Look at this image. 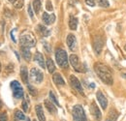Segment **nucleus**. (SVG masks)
<instances>
[{
    "mask_svg": "<svg viewBox=\"0 0 126 121\" xmlns=\"http://www.w3.org/2000/svg\"><path fill=\"white\" fill-rule=\"evenodd\" d=\"M28 14H29V15H30V17H31L32 19H33V16H34V15H33V12H32V8L30 5H28Z\"/></svg>",
    "mask_w": 126,
    "mask_h": 121,
    "instance_id": "35",
    "label": "nucleus"
},
{
    "mask_svg": "<svg viewBox=\"0 0 126 121\" xmlns=\"http://www.w3.org/2000/svg\"><path fill=\"white\" fill-rule=\"evenodd\" d=\"M15 31H16V29H14V30L11 31V33H10V35H11V39H12V41L14 42V43H16V38H15V35H14V33H15Z\"/></svg>",
    "mask_w": 126,
    "mask_h": 121,
    "instance_id": "34",
    "label": "nucleus"
},
{
    "mask_svg": "<svg viewBox=\"0 0 126 121\" xmlns=\"http://www.w3.org/2000/svg\"><path fill=\"white\" fill-rule=\"evenodd\" d=\"M27 87H28V90H29V93L31 94L32 96H35L36 94H37V90L32 86L30 84H27Z\"/></svg>",
    "mask_w": 126,
    "mask_h": 121,
    "instance_id": "29",
    "label": "nucleus"
},
{
    "mask_svg": "<svg viewBox=\"0 0 126 121\" xmlns=\"http://www.w3.org/2000/svg\"><path fill=\"white\" fill-rule=\"evenodd\" d=\"M90 112H91L92 116L94 117L96 120H98V121L101 120V118H102V113H101L100 109L98 108L97 105L95 104V102H92L91 105H90Z\"/></svg>",
    "mask_w": 126,
    "mask_h": 121,
    "instance_id": "9",
    "label": "nucleus"
},
{
    "mask_svg": "<svg viewBox=\"0 0 126 121\" xmlns=\"http://www.w3.org/2000/svg\"><path fill=\"white\" fill-rule=\"evenodd\" d=\"M44 104H45L46 108L48 110V112H50V113H56L57 109L55 108V106H54V105H53V103H52L50 100H45Z\"/></svg>",
    "mask_w": 126,
    "mask_h": 121,
    "instance_id": "16",
    "label": "nucleus"
},
{
    "mask_svg": "<svg viewBox=\"0 0 126 121\" xmlns=\"http://www.w3.org/2000/svg\"><path fill=\"white\" fill-rule=\"evenodd\" d=\"M20 51H21V55L22 57L26 61H29L31 59V52H30V47L27 46H22L20 47Z\"/></svg>",
    "mask_w": 126,
    "mask_h": 121,
    "instance_id": "15",
    "label": "nucleus"
},
{
    "mask_svg": "<svg viewBox=\"0 0 126 121\" xmlns=\"http://www.w3.org/2000/svg\"><path fill=\"white\" fill-rule=\"evenodd\" d=\"M34 61L37 62L41 68L44 69V68L46 67V62H45V60H44V56H43L42 53H40V52H36V53L34 54Z\"/></svg>",
    "mask_w": 126,
    "mask_h": 121,
    "instance_id": "14",
    "label": "nucleus"
},
{
    "mask_svg": "<svg viewBox=\"0 0 126 121\" xmlns=\"http://www.w3.org/2000/svg\"><path fill=\"white\" fill-rule=\"evenodd\" d=\"M112 111H113V109L110 110V112L109 113V116L107 117V119H106L105 121H115L116 120V118H117V116H118V113L116 112L114 115H112Z\"/></svg>",
    "mask_w": 126,
    "mask_h": 121,
    "instance_id": "28",
    "label": "nucleus"
},
{
    "mask_svg": "<svg viewBox=\"0 0 126 121\" xmlns=\"http://www.w3.org/2000/svg\"><path fill=\"white\" fill-rule=\"evenodd\" d=\"M69 27L71 30H76L78 27V18L74 15H70L69 18Z\"/></svg>",
    "mask_w": 126,
    "mask_h": 121,
    "instance_id": "20",
    "label": "nucleus"
},
{
    "mask_svg": "<svg viewBox=\"0 0 126 121\" xmlns=\"http://www.w3.org/2000/svg\"><path fill=\"white\" fill-rule=\"evenodd\" d=\"M85 3L87 6H90V7H94L96 5V0H85Z\"/></svg>",
    "mask_w": 126,
    "mask_h": 121,
    "instance_id": "31",
    "label": "nucleus"
},
{
    "mask_svg": "<svg viewBox=\"0 0 126 121\" xmlns=\"http://www.w3.org/2000/svg\"><path fill=\"white\" fill-rule=\"evenodd\" d=\"M15 116H16V118L19 119V120H24V119H26V117H25V115L23 114V112H21V111L18 110V109L15 111Z\"/></svg>",
    "mask_w": 126,
    "mask_h": 121,
    "instance_id": "27",
    "label": "nucleus"
},
{
    "mask_svg": "<svg viewBox=\"0 0 126 121\" xmlns=\"http://www.w3.org/2000/svg\"><path fill=\"white\" fill-rule=\"evenodd\" d=\"M98 6L102 7V8H108L110 6V3L108 0H96Z\"/></svg>",
    "mask_w": 126,
    "mask_h": 121,
    "instance_id": "25",
    "label": "nucleus"
},
{
    "mask_svg": "<svg viewBox=\"0 0 126 121\" xmlns=\"http://www.w3.org/2000/svg\"><path fill=\"white\" fill-rule=\"evenodd\" d=\"M94 70H95V73L97 74V76L100 77V79L108 84V85H111L112 82H113V77H112V73H111V70L110 68L103 64V63H96L94 65Z\"/></svg>",
    "mask_w": 126,
    "mask_h": 121,
    "instance_id": "1",
    "label": "nucleus"
},
{
    "mask_svg": "<svg viewBox=\"0 0 126 121\" xmlns=\"http://www.w3.org/2000/svg\"><path fill=\"white\" fill-rule=\"evenodd\" d=\"M69 80H70V83L72 85L73 88H75L76 90L79 92V94L83 95V89H82V86H81V83L79 82V80L78 79L77 76H75L74 75H71L69 77Z\"/></svg>",
    "mask_w": 126,
    "mask_h": 121,
    "instance_id": "8",
    "label": "nucleus"
},
{
    "mask_svg": "<svg viewBox=\"0 0 126 121\" xmlns=\"http://www.w3.org/2000/svg\"><path fill=\"white\" fill-rule=\"evenodd\" d=\"M42 19H43V21H44L45 24L49 25V24H52L55 21V15H53V14L48 15L47 13H44L43 16H42Z\"/></svg>",
    "mask_w": 126,
    "mask_h": 121,
    "instance_id": "13",
    "label": "nucleus"
},
{
    "mask_svg": "<svg viewBox=\"0 0 126 121\" xmlns=\"http://www.w3.org/2000/svg\"><path fill=\"white\" fill-rule=\"evenodd\" d=\"M21 106H22V109H23L24 112H27V111H28V103H27L26 100H24V101L22 102Z\"/></svg>",
    "mask_w": 126,
    "mask_h": 121,
    "instance_id": "30",
    "label": "nucleus"
},
{
    "mask_svg": "<svg viewBox=\"0 0 126 121\" xmlns=\"http://www.w3.org/2000/svg\"><path fill=\"white\" fill-rule=\"evenodd\" d=\"M55 59L57 64L61 68H68L69 66V61H68V56L67 52L62 49V48H57L55 51Z\"/></svg>",
    "mask_w": 126,
    "mask_h": 121,
    "instance_id": "2",
    "label": "nucleus"
},
{
    "mask_svg": "<svg viewBox=\"0 0 126 121\" xmlns=\"http://www.w3.org/2000/svg\"><path fill=\"white\" fill-rule=\"evenodd\" d=\"M33 121H37V120H36V119H34V120H33Z\"/></svg>",
    "mask_w": 126,
    "mask_h": 121,
    "instance_id": "41",
    "label": "nucleus"
},
{
    "mask_svg": "<svg viewBox=\"0 0 126 121\" xmlns=\"http://www.w3.org/2000/svg\"><path fill=\"white\" fill-rule=\"evenodd\" d=\"M1 106H2V102H1V99H0V108H1Z\"/></svg>",
    "mask_w": 126,
    "mask_h": 121,
    "instance_id": "38",
    "label": "nucleus"
},
{
    "mask_svg": "<svg viewBox=\"0 0 126 121\" xmlns=\"http://www.w3.org/2000/svg\"><path fill=\"white\" fill-rule=\"evenodd\" d=\"M69 62L71 63L72 67L75 69V71L77 72H82V66H81V63L79 62V57L76 55V54H71L70 57H69Z\"/></svg>",
    "mask_w": 126,
    "mask_h": 121,
    "instance_id": "7",
    "label": "nucleus"
},
{
    "mask_svg": "<svg viewBox=\"0 0 126 121\" xmlns=\"http://www.w3.org/2000/svg\"><path fill=\"white\" fill-rule=\"evenodd\" d=\"M103 45H104L103 40L100 37L95 38L94 41H93V49H94V51L96 52V54H100L101 53L102 48H103Z\"/></svg>",
    "mask_w": 126,
    "mask_h": 121,
    "instance_id": "10",
    "label": "nucleus"
},
{
    "mask_svg": "<svg viewBox=\"0 0 126 121\" xmlns=\"http://www.w3.org/2000/svg\"><path fill=\"white\" fill-rule=\"evenodd\" d=\"M66 42H67V45L69 46V48H70L71 50H75V49H76L77 40H76L75 35H73V34H69V35L67 36V40H66Z\"/></svg>",
    "mask_w": 126,
    "mask_h": 121,
    "instance_id": "12",
    "label": "nucleus"
},
{
    "mask_svg": "<svg viewBox=\"0 0 126 121\" xmlns=\"http://www.w3.org/2000/svg\"><path fill=\"white\" fill-rule=\"evenodd\" d=\"M20 76H21L22 81L24 83L28 84V72H27V68L25 66H22L20 68Z\"/></svg>",
    "mask_w": 126,
    "mask_h": 121,
    "instance_id": "18",
    "label": "nucleus"
},
{
    "mask_svg": "<svg viewBox=\"0 0 126 121\" xmlns=\"http://www.w3.org/2000/svg\"><path fill=\"white\" fill-rule=\"evenodd\" d=\"M36 114L38 116V119L40 121H46V117H45V114H44V110L42 108V106L41 105H37L36 107Z\"/></svg>",
    "mask_w": 126,
    "mask_h": 121,
    "instance_id": "17",
    "label": "nucleus"
},
{
    "mask_svg": "<svg viewBox=\"0 0 126 121\" xmlns=\"http://www.w3.org/2000/svg\"><path fill=\"white\" fill-rule=\"evenodd\" d=\"M48 96H49V100H50V101H51L53 104H55L57 106H60L59 103H58V101H57V99H56V97L54 96V94H53V92H52V91H49Z\"/></svg>",
    "mask_w": 126,
    "mask_h": 121,
    "instance_id": "26",
    "label": "nucleus"
},
{
    "mask_svg": "<svg viewBox=\"0 0 126 121\" xmlns=\"http://www.w3.org/2000/svg\"><path fill=\"white\" fill-rule=\"evenodd\" d=\"M20 45L22 46H27V47H32L36 45V39L34 35L30 32H24L20 35L19 39Z\"/></svg>",
    "mask_w": 126,
    "mask_h": 121,
    "instance_id": "3",
    "label": "nucleus"
},
{
    "mask_svg": "<svg viewBox=\"0 0 126 121\" xmlns=\"http://www.w3.org/2000/svg\"><path fill=\"white\" fill-rule=\"evenodd\" d=\"M0 121H8V117H7L6 112H3V113L0 114Z\"/></svg>",
    "mask_w": 126,
    "mask_h": 121,
    "instance_id": "33",
    "label": "nucleus"
},
{
    "mask_svg": "<svg viewBox=\"0 0 126 121\" xmlns=\"http://www.w3.org/2000/svg\"><path fill=\"white\" fill-rule=\"evenodd\" d=\"M16 9H21L23 6V0H9Z\"/></svg>",
    "mask_w": 126,
    "mask_h": 121,
    "instance_id": "24",
    "label": "nucleus"
},
{
    "mask_svg": "<svg viewBox=\"0 0 126 121\" xmlns=\"http://www.w3.org/2000/svg\"><path fill=\"white\" fill-rule=\"evenodd\" d=\"M10 85H11V88L13 90V95H14L15 98L20 99V98L23 97V95H24L23 89H22V87H21V85H20V83L18 81L14 80V81H12L10 83Z\"/></svg>",
    "mask_w": 126,
    "mask_h": 121,
    "instance_id": "5",
    "label": "nucleus"
},
{
    "mask_svg": "<svg viewBox=\"0 0 126 121\" xmlns=\"http://www.w3.org/2000/svg\"><path fill=\"white\" fill-rule=\"evenodd\" d=\"M46 8H47V11H52V10H53V8H52V4H51V2H50L49 0H47V3H46Z\"/></svg>",
    "mask_w": 126,
    "mask_h": 121,
    "instance_id": "32",
    "label": "nucleus"
},
{
    "mask_svg": "<svg viewBox=\"0 0 126 121\" xmlns=\"http://www.w3.org/2000/svg\"><path fill=\"white\" fill-rule=\"evenodd\" d=\"M0 72H1V63H0Z\"/></svg>",
    "mask_w": 126,
    "mask_h": 121,
    "instance_id": "39",
    "label": "nucleus"
},
{
    "mask_svg": "<svg viewBox=\"0 0 126 121\" xmlns=\"http://www.w3.org/2000/svg\"><path fill=\"white\" fill-rule=\"evenodd\" d=\"M96 97H97V100H98V102H99L101 107L103 109H106L107 106H108V100H107V98L103 95V93L101 91H98L96 93Z\"/></svg>",
    "mask_w": 126,
    "mask_h": 121,
    "instance_id": "11",
    "label": "nucleus"
},
{
    "mask_svg": "<svg viewBox=\"0 0 126 121\" xmlns=\"http://www.w3.org/2000/svg\"><path fill=\"white\" fill-rule=\"evenodd\" d=\"M46 66H47L48 73H50V74L54 73V71H55V65H54L53 61L51 60L50 58H47V62H46Z\"/></svg>",
    "mask_w": 126,
    "mask_h": 121,
    "instance_id": "22",
    "label": "nucleus"
},
{
    "mask_svg": "<svg viewBox=\"0 0 126 121\" xmlns=\"http://www.w3.org/2000/svg\"><path fill=\"white\" fill-rule=\"evenodd\" d=\"M52 79H53V82H54L55 84H57V85H64V84H65V81H64L63 77L61 76V75L58 74V73L53 74Z\"/></svg>",
    "mask_w": 126,
    "mask_h": 121,
    "instance_id": "19",
    "label": "nucleus"
},
{
    "mask_svg": "<svg viewBox=\"0 0 126 121\" xmlns=\"http://www.w3.org/2000/svg\"><path fill=\"white\" fill-rule=\"evenodd\" d=\"M72 115H73L74 121H87L86 116H85V112H84L82 106L79 105H77L73 107Z\"/></svg>",
    "mask_w": 126,
    "mask_h": 121,
    "instance_id": "4",
    "label": "nucleus"
},
{
    "mask_svg": "<svg viewBox=\"0 0 126 121\" xmlns=\"http://www.w3.org/2000/svg\"><path fill=\"white\" fill-rule=\"evenodd\" d=\"M25 121H31V120H30V118H29V117H27V118L25 119Z\"/></svg>",
    "mask_w": 126,
    "mask_h": 121,
    "instance_id": "37",
    "label": "nucleus"
},
{
    "mask_svg": "<svg viewBox=\"0 0 126 121\" xmlns=\"http://www.w3.org/2000/svg\"><path fill=\"white\" fill-rule=\"evenodd\" d=\"M32 6H33V9H34V12H35L36 14H39V12H40V10H41V7H42L41 0H33Z\"/></svg>",
    "mask_w": 126,
    "mask_h": 121,
    "instance_id": "23",
    "label": "nucleus"
},
{
    "mask_svg": "<svg viewBox=\"0 0 126 121\" xmlns=\"http://www.w3.org/2000/svg\"><path fill=\"white\" fill-rule=\"evenodd\" d=\"M44 45H45V48L47 49V51H50V48L48 47V45H47L46 42H44Z\"/></svg>",
    "mask_w": 126,
    "mask_h": 121,
    "instance_id": "36",
    "label": "nucleus"
},
{
    "mask_svg": "<svg viewBox=\"0 0 126 121\" xmlns=\"http://www.w3.org/2000/svg\"><path fill=\"white\" fill-rule=\"evenodd\" d=\"M124 49L126 50V45H125V46H124Z\"/></svg>",
    "mask_w": 126,
    "mask_h": 121,
    "instance_id": "40",
    "label": "nucleus"
},
{
    "mask_svg": "<svg viewBox=\"0 0 126 121\" xmlns=\"http://www.w3.org/2000/svg\"><path fill=\"white\" fill-rule=\"evenodd\" d=\"M30 78L34 83H41L44 78V75L39 69L32 68L30 70Z\"/></svg>",
    "mask_w": 126,
    "mask_h": 121,
    "instance_id": "6",
    "label": "nucleus"
},
{
    "mask_svg": "<svg viewBox=\"0 0 126 121\" xmlns=\"http://www.w3.org/2000/svg\"><path fill=\"white\" fill-rule=\"evenodd\" d=\"M37 29L39 31V33L42 34L44 37H47V36L50 34V30H48L46 26H44V25H42V24L38 25V26H37Z\"/></svg>",
    "mask_w": 126,
    "mask_h": 121,
    "instance_id": "21",
    "label": "nucleus"
}]
</instances>
